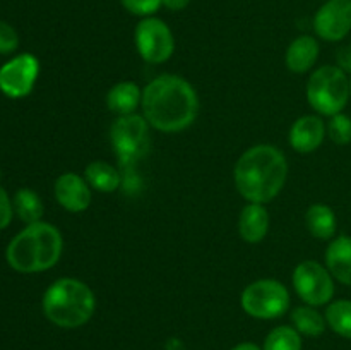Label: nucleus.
Returning a JSON list of instances; mask_svg holds the SVG:
<instances>
[{
	"label": "nucleus",
	"instance_id": "f257e3e1",
	"mask_svg": "<svg viewBox=\"0 0 351 350\" xmlns=\"http://www.w3.org/2000/svg\"><path fill=\"white\" fill-rule=\"evenodd\" d=\"M141 108L149 127L161 132H180L197 119L199 96L184 78L163 74L143 89Z\"/></svg>",
	"mask_w": 351,
	"mask_h": 350
},
{
	"label": "nucleus",
	"instance_id": "f03ea898",
	"mask_svg": "<svg viewBox=\"0 0 351 350\" xmlns=\"http://www.w3.org/2000/svg\"><path fill=\"white\" fill-rule=\"evenodd\" d=\"M288 161L273 144H256L239 158L233 170L237 191L249 202H269L287 184Z\"/></svg>",
	"mask_w": 351,
	"mask_h": 350
},
{
	"label": "nucleus",
	"instance_id": "7ed1b4c3",
	"mask_svg": "<svg viewBox=\"0 0 351 350\" xmlns=\"http://www.w3.org/2000/svg\"><path fill=\"white\" fill-rule=\"evenodd\" d=\"M64 250L60 230L47 222L26 225L9 242L5 257L9 266L17 273H41L58 263Z\"/></svg>",
	"mask_w": 351,
	"mask_h": 350
},
{
	"label": "nucleus",
	"instance_id": "20e7f679",
	"mask_svg": "<svg viewBox=\"0 0 351 350\" xmlns=\"http://www.w3.org/2000/svg\"><path fill=\"white\" fill-rule=\"evenodd\" d=\"M45 316L58 328L84 326L96 311V295L77 278H58L45 290L41 301Z\"/></svg>",
	"mask_w": 351,
	"mask_h": 350
},
{
	"label": "nucleus",
	"instance_id": "39448f33",
	"mask_svg": "<svg viewBox=\"0 0 351 350\" xmlns=\"http://www.w3.org/2000/svg\"><path fill=\"white\" fill-rule=\"evenodd\" d=\"M350 98V75L338 65H322L308 78L307 102L319 115L341 113Z\"/></svg>",
	"mask_w": 351,
	"mask_h": 350
},
{
	"label": "nucleus",
	"instance_id": "423d86ee",
	"mask_svg": "<svg viewBox=\"0 0 351 350\" xmlns=\"http://www.w3.org/2000/svg\"><path fill=\"white\" fill-rule=\"evenodd\" d=\"M240 305L250 318L276 319L290 307V292L281 281L263 278L243 288Z\"/></svg>",
	"mask_w": 351,
	"mask_h": 350
},
{
	"label": "nucleus",
	"instance_id": "0eeeda50",
	"mask_svg": "<svg viewBox=\"0 0 351 350\" xmlns=\"http://www.w3.org/2000/svg\"><path fill=\"white\" fill-rule=\"evenodd\" d=\"M110 141L120 163H136L149 150V124L137 113L117 117L110 127Z\"/></svg>",
	"mask_w": 351,
	"mask_h": 350
},
{
	"label": "nucleus",
	"instance_id": "6e6552de",
	"mask_svg": "<svg viewBox=\"0 0 351 350\" xmlns=\"http://www.w3.org/2000/svg\"><path fill=\"white\" fill-rule=\"evenodd\" d=\"M293 287L298 297L312 307L328 305L335 297V278L324 264L304 261L293 271Z\"/></svg>",
	"mask_w": 351,
	"mask_h": 350
},
{
	"label": "nucleus",
	"instance_id": "1a4fd4ad",
	"mask_svg": "<svg viewBox=\"0 0 351 350\" xmlns=\"http://www.w3.org/2000/svg\"><path fill=\"white\" fill-rule=\"evenodd\" d=\"M137 51L147 64H163L173 55L175 38L165 21L158 17H144L134 31Z\"/></svg>",
	"mask_w": 351,
	"mask_h": 350
},
{
	"label": "nucleus",
	"instance_id": "9d476101",
	"mask_svg": "<svg viewBox=\"0 0 351 350\" xmlns=\"http://www.w3.org/2000/svg\"><path fill=\"white\" fill-rule=\"evenodd\" d=\"M40 74V60L31 54H21L0 67V91L12 100L33 91Z\"/></svg>",
	"mask_w": 351,
	"mask_h": 350
},
{
	"label": "nucleus",
	"instance_id": "9b49d317",
	"mask_svg": "<svg viewBox=\"0 0 351 350\" xmlns=\"http://www.w3.org/2000/svg\"><path fill=\"white\" fill-rule=\"evenodd\" d=\"M314 30L324 41L345 40L351 33V0H328L314 16Z\"/></svg>",
	"mask_w": 351,
	"mask_h": 350
},
{
	"label": "nucleus",
	"instance_id": "f8f14e48",
	"mask_svg": "<svg viewBox=\"0 0 351 350\" xmlns=\"http://www.w3.org/2000/svg\"><path fill=\"white\" fill-rule=\"evenodd\" d=\"M53 194L58 205L71 213H82L89 208L93 199V189L75 172H65L55 180Z\"/></svg>",
	"mask_w": 351,
	"mask_h": 350
},
{
	"label": "nucleus",
	"instance_id": "ddd939ff",
	"mask_svg": "<svg viewBox=\"0 0 351 350\" xmlns=\"http://www.w3.org/2000/svg\"><path fill=\"white\" fill-rule=\"evenodd\" d=\"M328 136L326 122L319 115H304L295 120L290 129V144L297 153L319 150Z\"/></svg>",
	"mask_w": 351,
	"mask_h": 350
},
{
	"label": "nucleus",
	"instance_id": "4468645a",
	"mask_svg": "<svg viewBox=\"0 0 351 350\" xmlns=\"http://www.w3.org/2000/svg\"><path fill=\"white\" fill-rule=\"evenodd\" d=\"M326 268L336 281L351 287V235H339L326 249Z\"/></svg>",
	"mask_w": 351,
	"mask_h": 350
},
{
	"label": "nucleus",
	"instance_id": "2eb2a0df",
	"mask_svg": "<svg viewBox=\"0 0 351 350\" xmlns=\"http://www.w3.org/2000/svg\"><path fill=\"white\" fill-rule=\"evenodd\" d=\"M271 218L266 206L259 202H249L243 206L239 220V233L245 242L259 244L269 232Z\"/></svg>",
	"mask_w": 351,
	"mask_h": 350
},
{
	"label": "nucleus",
	"instance_id": "dca6fc26",
	"mask_svg": "<svg viewBox=\"0 0 351 350\" xmlns=\"http://www.w3.org/2000/svg\"><path fill=\"white\" fill-rule=\"evenodd\" d=\"M319 57V43L314 36L308 34H302V36L295 38L288 47L287 55H285V62L287 67L295 74H304V72L311 71L314 64L317 62Z\"/></svg>",
	"mask_w": 351,
	"mask_h": 350
},
{
	"label": "nucleus",
	"instance_id": "f3484780",
	"mask_svg": "<svg viewBox=\"0 0 351 350\" xmlns=\"http://www.w3.org/2000/svg\"><path fill=\"white\" fill-rule=\"evenodd\" d=\"M305 225L308 233L319 240H331L338 230V218L331 206L315 202L305 213Z\"/></svg>",
	"mask_w": 351,
	"mask_h": 350
},
{
	"label": "nucleus",
	"instance_id": "a211bd4d",
	"mask_svg": "<svg viewBox=\"0 0 351 350\" xmlns=\"http://www.w3.org/2000/svg\"><path fill=\"white\" fill-rule=\"evenodd\" d=\"M143 100V89L132 81H122L112 86L106 95V105L110 112L117 115H130L136 113V108L141 105Z\"/></svg>",
	"mask_w": 351,
	"mask_h": 350
},
{
	"label": "nucleus",
	"instance_id": "6ab92c4d",
	"mask_svg": "<svg viewBox=\"0 0 351 350\" xmlns=\"http://www.w3.org/2000/svg\"><path fill=\"white\" fill-rule=\"evenodd\" d=\"M84 178L98 192H115L122 184V174L108 161L95 160L86 167Z\"/></svg>",
	"mask_w": 351,
	"mask_h": 350
},
{
	"label": "nucleus",
	"instance_id": "aec40b11",
	"mask_svg": "<svg viewBox=\"0 0 351 350\" xmlns=\"http://www.w3.org/2000/svg\"><path fill=\"white\" fill-rule=\"evenodd\" d=\"M291 323H293V328L305 336H321L328 328L326 316L307 304L293 309Z\"/></svg>",
	"mask_w": 351,
	"mask_h": 350
},
{
	"label": "nucleus",
	"instance_id": "412c9836",
	"mask_svg": "<svg viewBox=\"0 0 351 350\" xmlns=\"http://www.w3.org/2000/svg\"><path fill=\"white\" fill-rule=\"evenodd\" d=\"M14 211L16 215L23 220L26 225H31V223L41 222V216H43V202H41V198L33 191V189L23 187L14 194L12 199Z\"/></svg>",
	"mask_w": 351,
	"mask_h": 350
},
{
	"label": "nucleus",
	"instance_id": "4be33fe9",
	"mask_svg": "<svg viewBox=\"0 0 351 350\" xmlns=\"http://www.w3.org/2000/svg\"><path fill=\"white\" fill-rule=\"evenodd\" d=\"M326 323L336 335L351 340V301L339 299L331 301L324 312Z\"/></svg>",
	"mask_w": 351,
	"mask_h": 350
},
{
	"label": "nucleus",
	"instance_id": "5701e85b",
	"mask_svg": "<svg viewBox=\"0 0 351 350\" xmlns=\"http://www.w3.org/2000/svg\"><path fill=\"white\" fill-rule=\"evenodd\" d=\"M263 350H302V335L293 326H276L267 333Z\"/></svg>",
	"mask_w": 351,
	"mask_h": 350
},
{
	"label": "nucleus",
	"instance_id": "b1692460",
	"mask_svg": "<svg viewBox=\"0 0 351 350\" xmlns=\"http://www.w3.org/2000/svg\"><path fill=\"white\" fill-rule=\"evenodd\" d=\"M328 127V137L338 146H346L351 143V117L346 113H336L329 117V122L326 124Z\"/></svg>",
	"mask_w": 351,
	"mask_h": 350
},
{
	"label": "nucleus",
	"instance_id": "393cba45",
	"mask_svg": "<svg viewBox=\"0 0 351 350\" xmlns=\"http://www.w3.org/2000/svg\"><path fill=\"white\" fill-rule=\"evenodd\" d=\"M123 9L137 17H151L163 7V0H120Z\"/></svg>",
	"mask_w": 351,
	"mask_h": 350
},
{
	"label": "nucleus",
	"instance_id": "a878e982",
	"mask_svg": "<svg viewBox=\"0 0 351 350\" xmlns=\"http://www.w3.org/2000/svg\"><path fill=\"white\" fill-rule=\"evenodd\" d=\"M19 47V34L5 21H0V55H9Z\"/></svg>",
	"mask_w": 351,
	"mask_h": 350
},
{
	"label": "nucleus",
	"instance_id": "bb28decb",
	"mask_svg": "<svg viewBox=\"0 0 351 350\" xmlns=\"http://www.w3.org/2000/svg\"><path fill=\"white\" fill-rule=\"evenodd\" d=\"M14 213V205L10 201L9 194L5 192V189L0 185V230L9 226L10 220H12Z\"/></svg>",
	"mask_w": 351,
	"mask_h": 350
},
{
	"label": "nucleus",
	"instance_id": "cd10ccee",
	"mask_svg": "<svg viewBox=\"0 0 351 350\" xmlns=\"http://www.w3.org/2000/svg\"><path fill=\"white\" fill-rule=\"evenodd\" d=\"M338 67H341L343 71L351 72V47L343 48L338 54Z\"/></svg>",
	"mask_w": 351,
	"mask_h": 350
},
{
	"label": "nucleus",
	"instance_id": "c85d7f7f",
	"mask_svg": "<svg viewBox=\"0 0 351 350\" xmlns=\"http://www.w3.org/2000/svg\"><path fill=\"white\" fill-rule=\"evenodd\" d=\"M191 3V0H163L165 9L171 10V12H178V10L187 9V5Z\"/></svg>",
	"mask_w": 351,
	"mask_h": 350
},
{
	"label": "nucleus",
	"instance_id": "c756f323",
	"mask_svg": "<svg viewBox=\"0 0 351 350\" xmlns=\"http://www.w3.org/2000/svg\"><path fill=\"white\" fill-rule=\"evenodd\" d=\"M232 350H263V349H261V347L254 342H243V343H239V345L233 347Z\"/></svg>",
	"mask_w": 351,
	"mask_h": 350
},
{
	"label": "nucleus",
	"instance_id": "7c9ffc66",
	"mask_svg": "<svg viewBox=\"0 0 351 350\" xmlns=\"http://www.w3.org/2000/svg\"><path fill=\"white\" fill-rule=\"evenodd\" d=\"M350 93H351V72H350Z\"/></svg>",
	"mask_w": 351,
	"mask_h": 350
},
{
	"label": "nucleus",
	"instance_id": "2f4dec72",
	"mask_svg": "<svg viewBox=\"0 0 351 350\" xmlns=\"http://www.w3.org/2000/svg\"><path fill=\"white\" fill-rule=\"evenodd\" d=\"M350 47H351V45H350Z\"/></svg>",
	"mask_w": 351,
	"mask_h": 350
}]
</instances>
